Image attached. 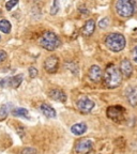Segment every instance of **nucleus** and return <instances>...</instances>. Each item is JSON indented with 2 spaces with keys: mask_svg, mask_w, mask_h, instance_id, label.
Wrapping results in <instances>:
<instances>
[{
  "mask_svg": "<svg viewBox=\"0 0 137 154\" xmlns=\"http://www.w3.org/2000/svg\"><path fill=\"white\" fill-rule=\"evenodd\" d=\"M103 79L107 88H117L122 82V73L120 69L116 67L114 64H111L106 67L105 72L103 75Z\"/></svg>",
  "mask_w": 137,
  "mask_h": 154,
  "instance_id": "f257e3e1",
  "label": "nucleus"
},
{
  "mask_svg": "<svg viewBox=\"0 0 137 154\" xmlns=\"http://www.w3.org/2000/svg\"><path fill=\"white\" fill-rule=\"evenodd\" d=\"M116 11L123 18L133 16L137 11V0H118L116 3Z\"/></svg>",
  "mask_w": 137,
  "mask_h": 154,
  "instance_id": "f03ea898",
  "label": "nucleus"
},
{
  "mask_svg": "<svg viewBox=\"0 0 137 154\" xmlns=\"http://www.w3.org/2000/svg\"><path fill=\"white\" fill-rule=\"evenodd\" d=\"M125 44H126V40H125L124 35H122L121 33H111L105 38L106 47L114 53H119V51H123Z\"/></svg>",
  "mask_w": 137,
  "mask_h": 154,
  "instance_id": "7ed1b4c3",
  "label": "nucleus"
},
{
  "mask_svg": "<svg viewBox=\"0 0 137 154\" xmlns=\"http://www.w3.org/2000/svg\"><path fill=\"white\" fill-rule=\"evenodd\" d=\"M39 44H40V46H42L44 49H46V51H55L56 48H58L60 46L61 41H60V38H59V36H58L55 32L47 31L40 38Z\"/></svg>",
  "mask_w": 137,
  "mask_h": 154,
  "instance_id": "20e7f679",
  "label": "nucleus"
},
{
  "mask_svg": "<svg viewBox=\"0 0 137 154\" xmlns=\"http://www.w3.org/2000/svg\"><path fill=\"white\" fill-rule=\"evenodd\" d=\"M58 66H59V59L55 55L47 57L44 61V70L49 74H54L57 72Z\"/></svg>",
  "mask_w": 137,
  "mask_h": 154,
  "instance_id": "39448f33",
  "label": "nucleus"
},
{
  "mask_svg": "<svg viewBox=\"0 0 137 154\" xmlns=\"http://www.w3.org/2000/svg\"><path fill=\"white\" fill-rule=\"evenodd\" d=\"M93 148V142L90 139H80L76 142L75 151L78 154H88Z\"/></svg>",
  "mask_w": 137,
  "mask_h": 154,
  "instance_id": "423d86ee",
  "label": "nucleus"
},
{
  "mask_svg": "<svg viewBox=\"0 0 137 154\" xmlns=\"http://www.w3.org/2000/svg\"><path fill=\"white\" fill-rule=\"evenodd\" d=\"M125 108L121 107V106H111L107 108V111H106V115L109 119L114 121H118L120 119H122L123 115H124Z\"/></svg>",
  "mask_w": 137,
  "mask_h": 154,
  "instance_id": "0eeeda50",
  "label": "nucleus"
},
{
  "mask_svg": "<svg viewBox=\"0 0 137 154\" xmlns=\"http://www.w3.org/2000/svg\"><path fill=\"white\" fill-rule=\"evenodd\" d=\"M76 105H77V108L84 113L90 112V111L94 108V102L91 101L90 99H88L87 96L80 97V99L77 101Z\"/></svg>",
  "mask_w": 137,
  "mask_h": 154,
  "instance_id": "6e6552de",
  "label": "nucleus"
},
{
  "mask_svg": "<svg viewBox=\"0 0 137 154\" xmlns=\"http://www.w3.org/2000/svg\"><path fill=\"white\" fill-rule=\"evenodd\" d=\"M23 82V75H15L12 77H7V78H2L1 80V88H5V87H12V88H18Z\"/></svg>",
  "mask_w": 137,
  "mask_h": 154,
  "instance_id": "1a4fd4ad",
  "label": "nucleus"
},
{
  "mask_svg": "<svg viewBox=\"0 0 137 154\" xmlns=\"http://www.w3.org/2000/svg\"><path fill=\"white\" fill-rule=\"evenodd\" d=\"M89 78L93 82H99L103 78V72L99 65H92L89 70Z\"/></svg>",
  "mask_w": 137,
  "mask_h": 154,
  "instance_id": "9d476101",
  "label": "nucleus"
},
{
  "mask_svg": "<svg viewBox=\"0 0 137 154\" xmlns=\"http://www.w3.org/2000/svg\"><path fill=\"white\" fill-rule=\"evenodd\" d=\"M125 96L129 104L132 106H137V87H130L125 91Z\"/></svg>",
  "mask_w": 137,
  "mask_h": 154,
  "instance_id": "9b49d317",
  "label": "nucleus"
},
{
  "mask_svg": "<svg viewBox=\"0 0 137 154\" xmlns=\"http://www.w3.org/2000/svg\"><path fill=\"white\" fill-rule=\"evenodd\" d=\"M49 97L54 101L60 102V103L67 102V94L60 89H53L51 91H49Z\"/></svg>",
  "mask_w": 137,
  "mask_h": 154,
  "instance_id": "f8f14e48",
  "label": "nucleus"
},
{
  "mask_svg": "<svg viewBox=\"0 0 137 154\" xmlns=\"http://www.w3.org/2000/svg\"><path fill=\"white\" fill-rule=\"evenodd\" d=\"M120 71L124 77H131L133 73V66L132 63L128 59H123L120 63Z\"/></svg>",
  "mask_w": 137,
  "mask_h": 154,
  "instance_id": "ddd939ff",
  "label": "nucleus"
},
{
  "mask_svg": "<svg viewBox=\"0 0 137 154\" xmlns=\"http://www.w3.org/2000/svg\"><path fill=\"white\" fill-rule=\"evenodd\" d=\"M94 30H95V22H94L93 19H89V20H87L86 24L84 25L82 32L85 36H90V35H92Z\"/></svg>",
  "mask_w": 137,
  "mask_h": 154,
  "instance_id": "4468645a",
  "label": "nucleus"
},
{
  "mask_svg": "<svg viewBox=\"0 0 137 154\" xmlns=\"http://www.w3.org/2000/svg\"><path fill=\"white\" fill-rule=\"evenodd\" d=\"M40 110H41V112L43 113L45 117H47V118L51 119V118H55L56 117V110L47 103L41 104V106H40Z\"/></svg>",
  "mask_w": 137,
  "mask_h": 154,
  "instance_id": "2eb2a0df",
  "label": "nucleus"
},
{
  "mask_svg": "<svg viewBox=\"0 0 137 154\" xmlns=\"http://www.w3.org/2000/svg\"><path fill=\"white\" fill-rule=\"evenodd\" d=\"M87 131V125L86 123H76V124L71 126V132L76 136H80V135L85 134Z\"/></svg>",
  "mask_w": 137,
  "mask_h": 154,
  "instance_id": "dca6fc26",
  "label": "nucleus"
},
{
  "mask_svg": "<svg viewBox=\"0 0 137 154\" xmlns=\"http://www.w3.org/2000/svg\"><path fill=\"white\" fill-rule=\"evenodd\" d=\"M12 115L14 117H22V118H26V119H30V116H29V111L26 108H15L12 110Z\"/></svg>",
  "mask_w": 137,
  "mask_h": 154,
  "instance_id": "f3484780",
  "label": "nucleus"
},
{
  "mask_svg": "<svg viewBox=\"0 0 137 154\" xmlns=\"http://www.w3.org/2000/svg\"><path fill=\"white\" fill-rule=\"evenodd\" d=\"M0 31L3 33H10L11 32V23L7 19L0 20Z\"/></svg>",
  "mask_w": 137,
  "mask_h": 154,
  "instance_id": "a211bd4d",
  "label": "nucleus"
},
{
  "mask_svg": "<svg viewBox=\"0 0 137 154\" xmlns=\"http://www.w3.org/2000/svg\"><path fill=\"white\" fill-rule=\"evenodd\" d=\"M8 111H9V108H8L7 104H5V105H2L1 107H0V121L7 118Z\"/></svg>",
  "mask_w": 137,
  "mask_h": 154,
  "instance_id": "6ab92c4d",
  "label": "nucleus"
},
{
  "mask_svg": "<svg viewBox=\"0 0 137 154\" xmlns=\"http://www.w3.org/2000/svg\"><path fill=\"white\" fill-rule=\"evenodd\" d=\"M109 23H111V20H109L108 17H104L103 19H101L99 23V27L102 29H105L107 28V27L109 26Z\"/></svg>",
  "mask_w": 137,
  "mask_h": 154,
  "instance_id": "aec40b11",
  "label": "nucleus"
},
{
  "mask_svg": "<svg viewBox=\"0 0 137 154\" xmlns=\"http://www.w3.org/2000/svg\"><path fill=\"white\" fill-rule=\"evenodd\" d=\"M59 11V5H58V0H54V5L51 8V14L56 15Z\"/></svg>",
  "mask_w": 137,
  "mask_h": 154,
  "instance_id": "412c9836",
  "label": "nucleus"
},
{
  "mask_svg": "<svg viewBox=\"0 0 137 154\" xmlns=\"http://www.w3.org/2000/svg\"><path fill=\"white\" fill-rule=\"evenodd\" d=\"M17 3H18V0H9L7 2V5H5V8H7L8 11H10V10H12Z\"/></svg>",
  "mask_w": 137,
  "mask_h": 154,
  "instance_id": "4be33fe9",
  "label": "nucleus"
},
{
  "mask_svg": "<svg viewBox=\"0 0 137 154\" xmlns=\"http://www.w3.org/2000/svg\"><path fill=\"white\" fill-rule=\"evenodd\" d=\"M36 153H38L36 149L31 148V147L25 148V149H23V151H22V154H36Z\"/></svg>",
  "mask_w": 137,
  "mask_h": 154,
  "instance_id": "5701e85b",
  "label": "nucleus"
},
{
  "mask_svg": "<svg viewBox=\"0 0 137 154\" xmlns=\"http://www.w3.org/2000/svg\"><path fill=\"white\" fill-rule=\"evenodd\" d=\"M39 74L38 70H36V66H30L29 67V75H30V77L31 78H34V77H36Z\"/></svg>",
  "mask_w": 137,
  "mask_h": 154,
  "instance_id": "b1692460",
  "label": "nucleus"
},
{
  "mask_svg": "<svg viewBox=\"0 0 137 154\" xmlns=\"http://www.w3.org/2000/svg\"><path fill=\"white\" fill-rule=\"evenodd\" d=\"M7 57H8V55L5 51H0V63L3 62V61L7 59Z\"/></svg>",
  "mask_w": 137,
  "mask_h": 154,
  "instance_id": "393cba45",
  "label": "nucleus"
},
{
  "mask_svg": "<svg viewBox=\"0 0 137 154\" xmlns=\"http://www.w3.org/2000/svg\"><path fill=\"white\" fill-rule=\"evenodd\" d=\"M133 60L137 63V46L134 48V51H133Z\"/></svg>",
  "mask_w": 137,
  "mask_h": 154,
  "instance_id": "a878e982",
  "label": "nucleus"
},
{
  "mask_svg": "<svg viewBox=\"0 0 137 154\" xmlns=\"http://www.w3.org/2000/svg\"><path fill=\"white\" fill-rule=\"evenodd\" d=\"M79 12L83 13V14H88V13H89V11H88V10H87L85 7H80L79 8Z\"/></svg>",
  "mask_w": 137,
  "mask_h": 154,
  "instance_id": "bb28decb",
  "label": "nucleus"
},
{
  "mask_svg": "<svg viewBox=\"0 0 137 154\" xmlns=\"http://www.w3.org/2000/svg\"><path fill=\"white\" fill-rule=\"evenodd\" d=\"M1 80H2V78H0V88H1Z\"/></svg>",
  "mask_w": 137,
  "mask_h": 154,
  "instance_id": "cd10ccee",
  "label": "nucleus"
},
{
  "mask_svg": "<svg viewBox=\"0 0 137 154\" xmlns=\"http://www.w3.org/2000/svg\"><path fill=\"white\" fill-rule=\"evenodd\" d=\"M0 41H1V35H0Z\"/></svg>",
  "mask_w": 137,
  "mask_h": 154,
  "instance_id": "c85d7f7f",
  "label": "nucleus"
}]
</instances>
